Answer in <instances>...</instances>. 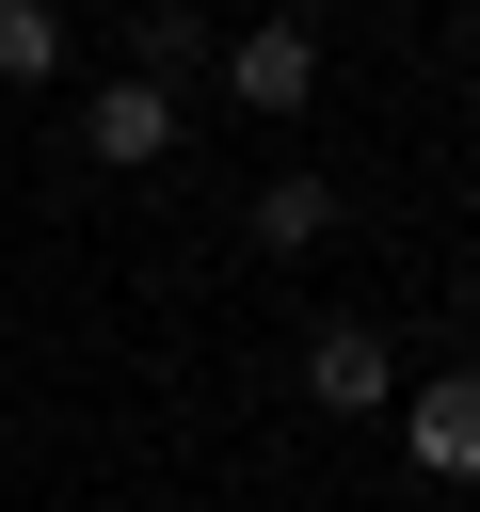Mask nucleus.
<instances>
[{
	"label": "nucleus",
	"instance_id": "obj_1",
	"mask_svg": "<svg viewBox=\"0 0 480 512\" xmlns=\"http://www.w3.org/2000/svg\"><path fill=\"white\" fill-rule=\"evenodd\" d=\"M224 96H240V112H304V96H320V32H304V16H256V32L224 48Z\"/></svg>",
	"mask_w": 480,
	"mask_h": 512
},
{
	"label": "nucleus",
	"instance_id": "obj_2",
	"mask_svg": "<svg viewBox=\"0 0 480 512\" xmlns=\"http://www.w3.org/2000/svg\"><path fill=\"white\" fill-rule=\"evenodd\" d=\"M400 448H416L432 480H480V368H432V384H400Z\"/></svg>",
	"mask_w": 480,
	"mask_h": 512
},
{
	"label": "nucleus",
	"instance_id": "obj_3",
	"mask_svg": "<svg viewBox=\"0 0 480 512\" xmlns=\"http://www.w3.org/2000/svg\"><path fill=\"white\" fill-rule=\"evenodd\" d=\"M80 144H96L112 176H144V160L176 144V96H160V80H96V112H80Z\"/></svg>",
	"mask_w": 480,
	"mask_h": 512
},
{
	"label": "nucleus",
	"instance_id": "obj_4",
	"mask_svg": "<svg viewBox=\"0 0 480 512\" xmlns=\"http://www.w3.org/2000/svg\"><path fill=\"white\" fill-rule=\"evenodd\" d=\"M304 384H320V416H384V400H400V368H384V336H368V320H320Z\"/></svg>",
	"mask_w": 480,
	"mask_h": 512
},
{
	"label": "nucleus",
	"instance_id": "obj_5",
	"mask_svg": "<svg viewBox=\"0 0 480 512\" xmlns=\"http://www.w3.org/2000/svg\"><path fill=\"white\" fill-rule=\"evenodd\" d=\"M176 64H192V0H144V16H128V80L176 96Z\"/></svg>",
	"mask_w": 480,
	"mask_h": 512
},
{
	"label": "nucleus",
	"instance_id": "obj_6",
	"mask_svg": "<svg viewBox=\"0 0 480 512\" xmlns=\"http://www.w3.org/2000/svg\"><path fill=\"white\" fill-rule=\"evenodd\" d=\"M64 64V16L48 0H0V80H48Z\"/></svg>",
	"mask_w": 480,
	"mask_h": 512
},
{
	"label": "nucleus",
	"instance_id": "obj_7",
	"mask_svg": "<svg viewBox=\"0 0 480 512\" xmlns=\"http://www.w3.org/2000/svg\"><path fill=\"white\" fill-rule=\"evenodd\" d=\"M320 224H336L320 176H272V192H256V240H320Z\"/></svg>",
	"mask_w": 480,
	"mask_h": 512
}]
</instances>
